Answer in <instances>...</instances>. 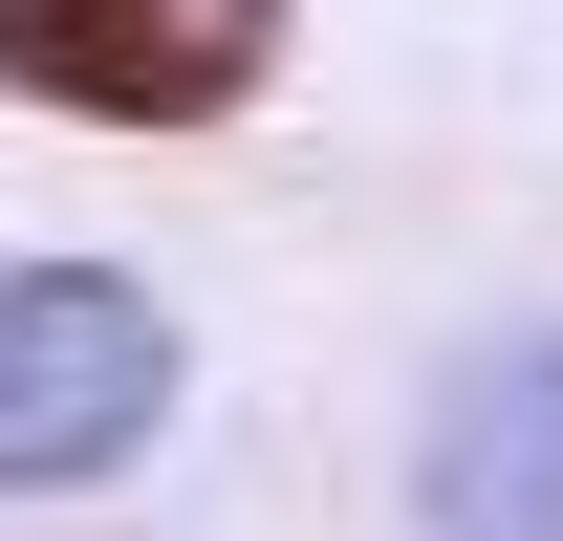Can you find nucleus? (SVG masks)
<instances>
[{"label": "nucleus", "instance_id": "1", "mask_svg": "<svg viewBox=\"0 0 563 541\" xmlns=\"http://www.w3.org/2000/svg\"><path fill=\"white\" fill-rule=\"evenodd\" d=\"M174 411V303L131 261H0V498L131 476Z\"/></svg>", "mask_w": 563, "mask_h": 541}, {"label": "nucleus", "instance_id": "2", "mask_svg": "<svg viewBox=\"0 0 563 541\" xmlns=\"http://www.w3.org/2000/svg\"><path fill=\"white\" fill-rule=\"evenodd\" d=\"M282 44V0H0V87L66 131H196Z\"/></svg>", "mask_w": 563, "mask_h": 541}, {"label": "nucleus", "instance_id": "3", "mask_svg": "<svg viewBox=\"0 0 563 541\" xmlns=\"http://www.w3.org/2000/svg\"><path fill=\"white\" fill-rule=\"evenodd\" d=\"M412 520L433 541H563V325L477 346L412 433Z\"/></svg>", "mask_w": 563, "mask_h": 541}]
</instances>
